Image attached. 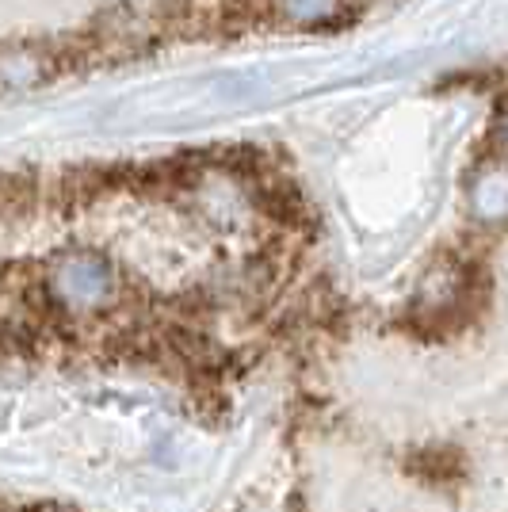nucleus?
Segmentation results:
<instances>
[{"mask_svg": "<svg viewBox=\"0 0 508 512\" xmlns=\"http://www.w3.org/2000/svg\"><path fill=\"white\" fill-rule=\"evenodd\" d=\"M493 146H497V153H501V157H508V100L501 104V111H497V123H493Z\"/></svg>", "mask_w": 508, "mask_h": 512, "instance_id": "39448f33", "label": "nucleus"}, {"mask_svg": "<svg viewBox=\"0 0 508 512\" xmlns=\"http://www.w3.org/2000/svg\"><path fill=\"white\" fill-rule=\"evenodd\" d=\"M46 291L69 314H88V310H100L115 299L119 276H115L107 256L92 253V249H69L50 264Z\"/></svg>", "mask_w": 508, "mask_h": 512, "instance_id": "f257e3e1", "label": "nucleus"}, {"mask_svg": "<svg viewBox=\"0 0 508 512\" xmlns=\"http://www.w3.org/2000/svg\"><path fill=\"white\" fill-rule=\"evenodd\" d=\"M276 16L295 27H329L344 16L348 0H272Z\"/></svg>", "mask_w": 508, "mask_h": 512, "instance_id": "20e7f679", "label": "nucleus"}, {"mask_svg": "<svg viewBox=\"0 0 508 512\" xmlns=\"http://www.w3.org/2000/svg\"><path fill=\"white\" fill-rule=\"evenodd\" d=\"M35 512H69V509H35Z\"/></svg>", "mask_w": 508, "mask_h": 512, "instance_id": "423d86ee", "label": "nucleus"}, {"mask_svg": "<svg viewBox=\"0 0 508 512\" xmlns=\"http://www.w3.org/2000/svg\"><path fill=\"white\" fill-rule=\"evenodd\" d=\"M474 272L459 264V260H440V268L436 272H428L421 287V302H417V310H421L424 321H432V325H451L455 314H463L466 306H470V295H474Z\"/></svg>", "mask_w": 508, "mask_h": 512, "instance_id": "f03ea898", "label": "nucleus"}, {"mask_svg": "<svg viewBox=\"0 0 508 512\" xmlns=\"http://www.w3.org/2000/svg\"><path fill=\"white\" fill-rule=\"evenodd\" d=\"M470 203L482 222H508V169L486 165L470 184Z\"/></svg>", "mask_w": 508, "mask_h": 512, "instance_id": "7ed1b4c3", "label": "nucleus"}]
</instances>
